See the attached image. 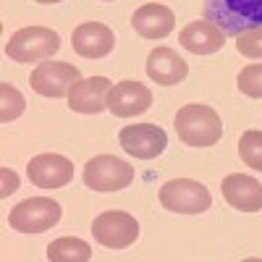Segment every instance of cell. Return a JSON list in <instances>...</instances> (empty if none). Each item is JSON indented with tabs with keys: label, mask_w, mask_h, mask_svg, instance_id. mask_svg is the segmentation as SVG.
<instances>
[{
	"label": "cell",
	"mask_w": 262,
	"mask_h": 262,
	"mask_svg": "<svg viewBox=\"0 0 262 262\" xmlns=\"http://www.w3.org/2000/svg\"><path fill=\"white\" fill-rule=\"evenodd\" d=\"M176 134L184 144L189 147H212L215 142H221L223 137V121L217 116L210 105H200V102H191L184 105L181 111L176 113Z\"/></svg>",
	"instance_id": "1"
},
{
	"label": "cell",
	"mask_w": 262,
	"mask_h": 262,
	"mask_svg": "<svg viewBox=\"0 0 262 262\" xmlns=\"http://www.w3.org/2000/svg\"><path fill=\"white\" fill-rule=\"evenodd\" d=\"M205 16L226 37H238L262 27V0H205Z\"/></svg>",
	"instance_id": "2"
},
{
	"label": "cell",
	"mask_w": 262,
	"mask_h": 262,
	"mask_svg": "<svg viewBox=\"0 0 262 262\" xmlns=\"http://www.w3.org/2000/svg\"><path fill=\"white\" fill-rule=\"evenodd\" d=\"M60 37L48 27H27L18 29L6 42V55L16 63H42L58 53Z\"/></svg>",
	"instance_id": "3"
},
{
	"label": "cell",
	"mask_w": 262,
	"mask_h": 262,
	"mask_svg": "<svg viewBox=\"0 0 262 262\" xmlns=\"http://www.w3.org/2000/svg\"><path fill=\"white\" fill-rule=\"evenodd\" d=\"M60 205L50 196H29L8 212V226L18 233H42L60 221Z\"/></svg>",
	"instance_id": "4"
},
{
	"label": "cell",
	"mask_w": 262,
	"mask_h": 262,
	"mask_svg": "<svg viewBox=\"0 0 262 262\" xmlns=\"http://www.w3.org/2000/svg\"><path fill=\"white\" fill-rule=\"evenodd\" d=\"M160 205L170 212L200 215V212L210 210L212 194L205 184L194 181V179H173V181L163 184V189H160Z\"/></svg>",
	"instance_id": "5"
},
{
	"label": "cell",
	"mask_w": 262,
	"mask_h": 262,
	"mask_svg": "<svg viewBox=\"0 0 262 262\" xmlns=\"http://www.w3.org/2000/svg\"><path fill=\"white\" fill-rule=\"evenodd\" d=\"M81 179L95 191H118L134 181V168L116 155H97L84 165Z\"/></svg>",
	"instance_id": "6"
},
{
	"label": "cell",
	"mask_w": 262,
	"mask_h": 262,
	"mask_svg": "<svg viewBox=\"0 0 262 262\" xmlns=\"http://www.w3.org/2000/svg\"><path fill=\"white\" fill-rule=\"evenodd\" d=\"M81 79L79 69L74 63L63 60H42L29 76L32 90L42 97H69L74 84Z\"/></svg>",
	"instance_id": "7"
},
{
	"label": "cell",
	"mask_w": 262,
	"mask_h": 262,
	"mask_svg": "<svg viewBox=\"0 0 262 262\" xmlns=\"http://www.w3.org/2000/svg\"><path fill=\"white\" fill-rule=\"evenodd\" d=\"M92 233H95V242L102 244L105 249H126L139 238V223L134 215L111 210L95 217Z\"/></svg>",
	"instance_id": "8"
},
{
	"label": "cell",
	"mask_w": 262,
	"mask_h": 262,
	"mask_svg": "<svg viewBox=\"0 0 262 262\" xmlns=\"http://www.w3.org/2000/svg\"><path fill=\"white\" fill-rule=\"evenodd\" d=\"M121 147L128 152L131 158L139 160H152L165 152L168 147V134L158 123H134V126H123L118 134Z\"/></svg>",
	"instance_id": "9"
},
{
	"label": "cell",
	"mask_w": 262,
	"mask_h": 262,
	"mask_svg": "<svg viewBox=\"0 0 262 262\" xmlns=\"http://www.w3.org/2000/svg\"><path fill=\"white\" fill-rule=\"evenodd\" d=\"M27 176L39 189H63L74 179V163L63 155H55V152L53 155L45 152V155H37L29 160Z\"/></svg>",
	"instance_id": "10"
},
{
	"label": "cell",
	"mask_w": 262,
	"mask_h": 262,
	"mask_svg": "<svg viewBox=\"0 0 262 262\" xmlns=\"http://www.w3.org/2000/svg\"><path fill=\"white\" fill-rule=\"evenodd\" d=\"M152 92L139 81H121L113 84L107 92V111L116 118H134L149 111Z\"/></svg>",
	"instance_id": "11"
},
{
	"label": "cell",
	"mask_w": 262,
	"mask_h": 262,
	"mask_svg": "<svg viewBox=\"0 0 262 262\" xmlns=\"http://www.w3.org/2000/svg\"><path fill=\"white\" fill-rule=\"evenodd\" d=\"M111 79L107 76H90L79 79L74 84V90L69 92V107L74 113H86L97 116L107 107V92H111Z\"/></svg>",
	"instance_id": "12"
},
{
	"label": "cell",
	"mask_w": 262,
	"mask_h": 262,
	"mask_svg": "<svg viewBox=\"0 0 262 262\" xmlns=\"http://www.w3.org/2000/svg\"><path fill=\"white\" fill-rule=\"evenodd\" d=\"M71 42H74L76 55H81V58H105L113 53L116 34L111 27L100 24V21H86V24L74 29Z\"/></svg>",
	"instance_id": "13"
},
{
	"label": "cell",
	"mask_w": 262,
	"mask_h": 262,
	"mask_svg": "<svg viewBox=\"0 0 262 262\" xmlns=\"http://www.w3.org/2000/svg\"><path fill=\"white\" fill-rule=\"evenodd\" d=\"M181 48L194 53V55H212L217 50H223L226 45V32L221 27H215L212 21H191L186 24L179 34Z\"/></svg>",
	"instance_id": "14"
},
{
	"label": "cell",
	"mask_w": 262,
	"mask_h": 262,
	"mask_svg": "<svg viewBox=\"0 0 262 262\" xmlns=\"http://www.w3.org/2000/svg\"><path fill=\"white\" fill-rule=\"evenodd\" d=\"M189 74V63L170 48H155L147 55V76L163 84V86H173V84H181Z\"/></svg>",
	"instance_id": "15"
},
{
	"label": "cell",
	"mask_w": 262,
	"mask_h": 262,
	"mask_svg": "<svg viewBox=\"0 0 262 262\" xmlns=\"http://www.w3.org/2000/svg\"><path fill=\"white\" fill-rule=\"evenodd\" d=\"M131 27H134V32L142 34L144 39H163L173 32V27H176V16H173V11L168 6L147 3V6L134 11Z\"/></svg>",
	"instance_id": "16"
},
{
	"label": "cell",
	"mask_w": 262,
	"mask_h": 262,
	"mask_svg": "<svg viewBox=\"0 0 262 262\" xmlns=\"http://www.w3.org/2000/svg\"><path fill=\"white\" fill-rule=\"evenodd\" d=\"M223 196L226 202L242 212H257L262 210V184L244 173H231L223 179Z\"/></svg>",
	"instance_id": "17"
},
{
	"label": "cell",
	"mask_w": 262,
	"mask_h": 262,
	"mask_svg": "<svg viewBox=\"0 0 262 262\" xmlns=\"http://www.w3.org/2000/svg\"><path fill=\"white\" fill-rule=\"evenodd\" d=\"M48 259L50 262H86L92 259V247L74 236H63L48 247Z\"/></svg>",
	"instance_id": "18"
},
{
	"label": "cell",
	"mask_w": 262,
	"mask_h": 262,
	"mask_svg": "<svg viewBox=\"0 0 262 262\" xmlns=\"http://www.w3.org/2000/svg\"><path fill=\"white\" fill-rule=\"evenodd\" d=\"M27 107V100L21 95L16 86H11L8 81H0V121L3 123H11L16 121Z\"/></svg>",
	"instance_id": "19"
},
{
	"label": "cell",
	"mask_w": 262,
	"mask_h": 262,
	"mask_svg": "<svg viewBox=\"0 0 262 262\" xmlns=\"http://www.w3.org/2000/svg\"><path fill=\"white\" fill-rule=\"evenodd\" d=\"M238 155L252 170L262 173V131H244L238 139Z\"/></svg>",
	"instance_id": "20"
},
{
	"label": "cell",
	"mask_w": 262,
	"mask_h": 262,
	"mask_svg": "<svg viewBox=\"0 0 262 262\" xmlns=\"http://www.w3.org/2000/svg\"><path fill=\"white\" fill-rule=\"evenodd\" d=\"M236 84L247 97H262V63H249L238 71Z\"/></svg>",
	"instance_id": "21"
},
{
	"label": "cell",
	"mask_w": 262,
	"mask_h": 262,
	"mask_svg": "<svg viewBox=\"0 0 262 262\" xmlns=\"http://www.w3.org/2000/svg\"><path fill=\"white\" fill-rule=\"evenodd\" d=\"M236 50L247 58H262V27L238 34L236 37Z\"/></svg>",
	"instance_id": "22"
},
{
	"label": "cell",
	"mask_w": 262,
	"mask_h": 262,
	"mask_svg": "<svg viewBox=\"0 0 262 262\" xmlns=\"http://www.w3.org/2000/svg\"><path fill=\"white\" fill-rule=\"evenodd\" d=\"M0 176H3V189H0V194L11 196V194L18 189V176H16L11 168H3V170H0Z\"/></svg>",
	"instance_id": "23"
},
{
	"label": "cell",
	"mask_w": 262,
	"mask_h": 262,
	"mask_svg": "<svg viewBox=\"0 0 262 262\" xmlns=\"http://www.w3.org/2000/svg\"><path fill=\"white\" fill-rule=\"evenodd\" d=\"M34 3H45V6H50V3H60V0H34Z\"/></svg>",
	"instance_id": "24"
},
{
	"label": "cell",
	"mask_w": 262,
	"mask_h": 262,
	"mask_svg": "<svg viewBox=\"0 0 262 262\" xmlns=\"http://www.w3.org/2000/svg\"><path fill=\"white\" fill-rule=\"evenodd\" d=\"M105 3H111V0H105Z\"/></svg>",
	"instance_id": "25"
}]
</instances>
